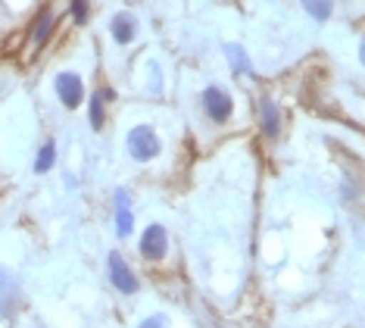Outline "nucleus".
<instances>
[{"label": "nucleus", "mask_w": 365, "mask_h": 328, "mask_svg": "<svg viewBox=\"0 0 365 328\" xmlns=\"http://www.w3.org/2000/svg\"><path fill=\"white\" fill-rule=\"evenodd\" d=\"M66 13H69L72 25H78V29H85L91 22V16H94V6H91V0H69V6H66Z\"/></svg>", "instance_id": "nucleus-14"}, {"label": "nucleus", "mask_w": 365, "mask_h": 328, "mask_svg": "<svg viewBox=\"0 0 365 328\" xmlns=\"http://www.w3.org/2000/svg\"><path fill=\"white\" fill-rule=\"evenodd\" d=\"M356 60H359V66L365 69V31L359 35V44H356Z\"/></svg>", "instance_id": "nucleus-16"}, {"label": "nucleus", "mask_w": 365, "mask_h": 328, "mask_svg": "<svg viewBox=\"0 0 365 328\" xmlns=\"http://www.w3.org/2000/svg\"><path fill=\"white\" fill-rule=\"evenodd\" d=\"M119 100L115 88L110 85H101L94 91H88V100H85V119L91 125V131H103L106 122H110V106Z\"/></svg>", "instance_id": "nucleus-4"}, {"label": "nucleus", "mask_w": 365, "mask_h": 328, "mask_svg": "<svg viewBox=\"0 0 365 328\" xmlns=\"http://www.w3.org/2000/svg\"><path fill=\"white\" fill-rule=\"evenodd\" d=\"M106 31H110L115 47H131L140 35V22L131 10H115L110 16V22H106Z\"/></svg>", "instance_id": "nucleus-8"}, {"label": "nucleus", "mask_w": 365, "mask_h": 328, "mask_svg": "<svg viewBox=\"0 0 365 328\" xmlns=\"http://www.w3.org/2000/svg\"><path fill=\"white\" fill-rule=\"evenodd\" d=\"M138 254L144 263H163L165 254H169V232H165V225L160 222L144 225V232L138 238Z\"/></svg>", "instance_id": "nucleus-6"}, {"label": "nucleus", "mask_w": 365, "mask_h": 328, "mask_svg": "<svg viewBox=\"0 0 365 328\" xmlns=\"http://www.w3.org/2000/svg\"><path fill=\"white\" fill-rule=\"evenodd\" d=\"M222 54H225V63L228 69L240 75V79H250L253 75V60H250V50L244 44H237V41H228L225 47H222Z\"/></svg>", "instance_id": "nucleus-11"}, {"label": "nucleus", "mask_w": 365, "mask_h": 328, "mask_svg": "<svg viewBox=\"0 0 365 328\" xmlns=\"http://www.w3.org/2000/svg\"><path fill=\"white\" fill-rule=\"evenodd\" d=\"M138 328H169V319H165V313H150L147 319H140Z\"/></svg>", "instance_id": "nucleus-15"}, {"label": "nucleus", "mask_w": 365, "mask_h": 328, "mask_svg": "<svg viewBox=\"0 0 365 328\" xmlns=\"http://www.w3.org/2000/svg\"><path fill=\"white\" fill-rule=\"evenodd\" d=\"M51 88H53V97L60 100V106L69 109V113L81 109L88 100V81L78 69H56Z\"/></svg>", "instance_id": "nucleus-3"}, {"label": "nucleus", "mask_w": 365, "mask_h": 328, "mask_svg": "<svg viewBox=\"0 0 365 328\" xmlns=\"http://www.w3.org/2000/svg\"><path fill=\"white\" fill-rule=\"evenodd\" d=\"M300 6L315 25H325V22H331V16H334L337 0H300Z\"/></svg>", "instance_id": "nucleus-13"}, {"label": "nucleus", "mask_w": 365, "mask_h": 328, "mask_svg": "<svg viewBox=\"0 0 365 328\" xmlns=\"http://www.w3.org/2000/svg\"><path fill=\"white\" fill-rule=\"evenodd\" d=\"M256 119H259L262 138H269V141L281 138V131H284V113H281L278 100L272 94H259V97H256Z\"/></svg>", "instance_id": "nucleus-7"}, {"label": "nucleus", "mask_w": 365, "mask_h": 328, "mask_svg": "<svg viewBox=\"0 0 365 328\" xmlns=\"http://www.w3.org/2000/svg\"><path fill=\"white\" fill-rule=\"evenodd\" d=\"M106 275H110V284H113V288L119 291V294H125V297H131V294L140 291L138 272L131 269V263L119 254V250H110V254H106Z\"/></svg>", "instance_id": "nucleus-5"}, {"label": "nucleus", "mask_w": 365, "mask_h": 328, "mask_svg": "<svg viewBox=\"0 0 365 328\" xmlns=\"http://www.w3.org/2000/svg\"><path fill=\"white\" fill-rule=\"evenodd\" d=\"M56 159H60V147H56V141H53V138H47L44 144L38 147L35 163H31V172H35V175H47V172H53Z\"/></svg>", "instance_id": "nucleus-12"}, {"label": "nucleus", "mask_w": 365, "mask_h": 328, "mask_svg": "<svg viewBox=\"0 0 365 328\" xmlns=\"http://www.w3.org/2000/svg\"><path fill=\"white\" fill-rule=\"evenodd\" d=\"M125 154L131 163L138 166H147V163H156L163 156V138L160 131L153 129L150 122H138L125 131Z\"/></svg>", "instance_id": "nucleus-1"}, {"label": "nucleus", "mask_w": 365, "mask_h": 328, "mask_svg": "<svg viewBox=\"0 0 365 328\" xmlns=\"http://www.w3.org/2000/svg\"><path fill=\"white\" fill-rule=\"evenodd\" d=\"M135 200H131V191L128 188H115L113 194V225H115V234L122 241L135 234Z\"/></svg>", "instance_id": "nucleus-9"}, {"label": "nucleus", "mask_w": 365, "mask_h": 328, "mask_svg": "<svg viewBox=\"0 0 365 328\" xmlns=\"http://www.w3.org/2000/svg\"><path fill=\"white\" fill-rule=\"evenodd\" d=\"M150 91H153V94H160V69H156V66H150Z\"/></svg>", "instance_id": "nucleus-17"}, {"label": "nucleus", "mask_w": 365, "mask_h": 328, "mask_svg": "<svg viewBox=\"0 0 365 328\" xmlns=\"http://www.w3.org/2000/svg\"><path fill=\"white\" fill-rule=\"evenodd\" d=\"M53 31H56V10H53V6H44V10L35 16L31 29H29L31 47H35V50L47 47V44H51V38H53Z\"/></svg>", "instance_id": "nucleus-10"}, {"label": "nucleus", "mask_w": 365, "mask_h": 328, "mask_svg": "<svg viewBox=\"0 0 365 328\" xmlns=\"http://www.w3.org/2000/svg\"><path fill=\"white\" fill-rule=\"evenodd\" d=\"M200 113L212 125H228L231 119H235V113H237V100H235V94H231V88L219 85V81L206 85L200 91Z\"/></svg>", "instance_id": "nucleus-2"}]
</instances>
